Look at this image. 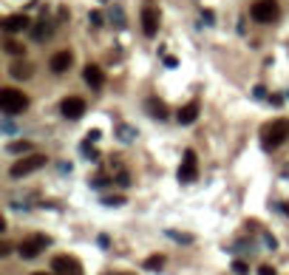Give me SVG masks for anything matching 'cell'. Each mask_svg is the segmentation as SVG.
I'll return each mask as SVG.
<instances>
[{"mask_svg": "<svg viewBox=\"0 0 289 275\" xmlns=\"http://www.w3.org/2000/svg\"><path fill=\"white\" fill-rule=\"evenodd\" d=\"M142 29L147 37H153V34L159 32V12L156 9H150V6L142 9Z\"/></svg>", "mask_w": 289, "mask_h": 275, "instance_id": "8fae6325", "label": "cell"}, {"mask_svg": "<svg viewBox=\"0 0 289 275\" xmlns=\"http://www.w3.org/2000/svg\"><path fill=\"white\" fill-rule=\"evenodd\" d=\"M32 275H57V273H32Z\"/></svg>", "mask_w": 289, "mask_h": 275, "instance_id": "484cf974", "label": "cell"}, {"mask_svg": "<svg viewBox=\"0 0 289 275\" xmlns=\"http://www.w3.org/2000/svg\"><path fill=\"white\" fill-rule=\"evenodd\" d=\"M147 111L153 113L156 119H164V116H167V105L159 102V99H147Z\"/></svg>", "mask_w": 289, "mask_h": 275, "instance_id": "2e32d148", "label": "cell"}, {"mask_svg": "<svg viewBox=\"0 0 289 275\" xmlns=\"http://www.w3.org/2000/svg\"><path fill=\"white\" fill-rule=\"evenodd\" d=\"M71 65H74V54H71V51H57V54L48 60V68H51L54 74H65Z\"/></svg>", "mask_w": 289, "mask_h": 275, "instance_id": "30bf717a", "label": "cell"}, {"mask_svg": "<svg viewBox=\"0 0 289 275\" xmlns=\"http://www.w3.org/2000/svg\"><path fill=\"white\" fill-rule=\"evenodd\" d=\"M60 111H63L65 119H80L82 113H85V99L82 97H65L63 105H60Z\"/></svg>", "mask_w": 289, "mask_h": 275, "instance_id": "ba28073f", "label": "cell"}, {"mask_svg": "<svg viewBox=\"0 0 289 275\" xmlns=\"http://www.w3.org/2000/svg\"><path fill=\"white\" fill-rule=\"evenodd\" d=\"M144 267H147V270H162V267H164V258H162V256H150V258L144 261Z\"/></svg>", "mask_w": 289, "mask_h": 275, "instance_id": "e0dca14e", "label": "cell"}, {"mask_svg": "<svg viewBox=\"0 0 289 275\" xmlns=\"http://www.w3.org/2000/svg\"><path fill=\"white\" fill-rule=\"evenodd\" d=\"M91 23H94V26H99V23H102V15H99V12H94V15H91Z\"/></svg>", "mask_w": 289, "mask_h": 275, "instance_id": "d4e9b609", "label": "cell"}, {"mask_svg": "<svg viewBox=\"0 0 289 275\" xmlns=\"http://www.w3.org/2000/svg\"><path fill=\"white\" fill-rule=\"evenodd\" d=\"M9 150H15V153H29V150H32V142H26V139H23V142H12Z\"/></svg>", "mask_w": 289, "mask_h": 275, "instance_id": "ac0fdd59", "label": "cell"}, {"mask_svg": "<svg viewBox=\"0 0 289 275\" xmlns=\"http://www.w3.org/2000/svg\"><path fill=\"white\" fill-rule=\"evenodd\" d=\"M51 267H54V273H57V275H82L80 261L71 258V256H57Z\"/></svg>", "mask_w": 289, "mask_h": 275, "instance_id": "52a82bcc", "label": "cell"}, {"mask_svg": "<svg viewBox=\"0 0 289 275\" xmlns=\"http://www.w3.org/2000/svg\"><path fill=\"white\" fill-rule=\"evenodd\" d=\"M6 51H9V54H23V46H20V43H15V40H6Z\"/></svg>", "mask_w": 289, "mask_h": 275, "instance_id": "44dd1931", "label": "cell"}, {"mask_svg": "<svg viewBox=\"0 0 289 275\" xmlns=\"http://www.w3.org/2000/svg\"><path fill=\"white\" fill-rule=\"evenodd\" d=\"M233 273H238V275H247V273H250V267H247L244 261H235V264H233Z\"/></svg>", "mask_w": 289, "mask_h": 275, "instance_id": "7402d4cb", "label": "cell"}, {"mask_svg": "<svg viewBox=\"0 0 289 275\" xmlns=\"http://www.w3.org/2000/svg\"><path fill=\"white\" fill-rule=\"evenodd\" d=\"M26 29H32L29 15H9L3 20V32L6 34H17V32H26Z\"/></svg>", "mask_w": 289, "mask_h": 275, "instance_id": "9c48e42d", "label": "cell"}, {"mask_svg": "<svg viewBox=\"0 0 289 275\" xmlns=\"http://www.w3.org/2000/svg\"><path fill=\"white\" fill-rule=\"evenodd\" d=\"M122 275H128V273H122Z\"/></svg>", "mask_w": 289, "mask_h": 275, "instance_id": "4316f807", "label": "cell"}, {"mask_svg": "<svg viewBox=\"0 0 289 275\" xmlns=\"http://www.w3.org/2000/svg\"><path fill=\"white\" fill-rule=\"evenodd\" d=\"M9 250H12V244H9V241H3V244H0V256H6Z\"/></svg>", "mask_w": 289, "mask_h": 275, "instance_id": "cb8c5ba5", "label": "cell"}, {"mask_svg": "<svg viewBox=\"0 0 289 275\" xmlns=\"http://www.w3.org/2000/svg\"><path fill=\"white\" fill-rule=\"evenodd\" d=\"M9 71H12V77H15V80H29L34 68L29 63H12V68H9Z\"/></svg>", "mask_w": 289, "mask_h": 275, "instance_id": "9a60e30c", "label": "cell"}, {"mask_svg": "<svg viewBox=\"0 0 289 275\" xmlns=\"http://www.w3.org/2000/svg\"><path fill=\"white\" fill-rule=\"evenodd\" d=\"M48 244H51L48 236H32V238H26V241L17 244V253H20V258H37Z\"/></svg>", "mask_w": 289, "mask_h": 275, "instance_id": "5b68a950", "label": "cell"}, {"mask_svg": "<svg viewBox=\"0 0 289 275\" xmlns=\"http://www.w3.org/2000/svg\"><path fill=\"white\" fill-rule=\"evenodd\" d=\"M278 3L275 0H255L253 3V9H250V15H253V20H258V23H275L278 20Z\"/></svg>", "mask_w": 289, "mask_h": 275, "instance_id": "277c9868", "label": "cell"}, {"mask_svg": "<svg viewBox=\"0 0 289 275\" xmlns=\"http://www.w3.org/2000/svg\"><path fill=\"white\" fill-rule=\"evenodd\" d=\"M82 77H85V82H88V85H91V88H102V85H105V74H102V68H99V65H85V71H82Z\"/></svg>", "mask_w": 289, "mask_h": 275, "instance_id": "7c38bea8", "label": "cell"}, {"mask_svg": "<svg viewBox=\"0 0 289 275\" xmlns=\"http://www.w3.org/2000/svg\"><path fill=\"white\" fill-rule=\"evenodd\" d=\"M116 133H119V136H122V142H130V139H133V136H136V130H130L128 125H119V128H116Z\"/></svg>", "mask_w": 289, "mask_h": 275, "instance_id": "d6986e66", "label": "cell"}, {"mask_svg": "<svg viewBox=\"0 0 289 275\" xmlns=\"http://www.w3.org/2000/svg\"><path fill=\"white\" fill-rule=\"evenodd\" d=\"M289 139V119H275L272 125L261 128V142L264 147H281Z\"/></svg>", "mask_w": 289, "mask_h": 275, "instance_id": "6da1fadb", "label": "cell"}, {"mask_svg": "<svg viewBox=\"0 0 289 275\" xmlns=\"http://www.w3.org/2000/svg\"><path fill=\"white\" fill-rule=\"evenodd\" d=\"M102 204H108V207H113V204H125V196H105Z\"/></svg>", "mask_w": 289, "mask_h": 275, "instance_id": "ffe728a7", "label": "cell"}, {"mask_svg": "<svg viewBox=\"0 0 289 275\" xmlns=\"http://www.w3.org/2000/svg\"><path fill=\"white\" fill-rule=\"evenodd\" d=\"M199 176V159L193 150H184V159H181V167H179V182H193Z\"/></svg>", "mask_w": 289, "mask_h": 275, "instance_id": "8992f818", "label": "cell"}, {"mask_svg": "<svg viewBox=\"0 0 289 275\" xmlns=\"http://www.w3.org/2000/svg\"><path fill=\"white\" fill-rule=\"evenodd\" d=\"M199 119V102H187L184 108H179V122L181 125H193Z\"/></svg>", "mask_w": 289, "mask_h": 275, "instance_id": "4fadbf2b", "label": "cell"}, {"mask_svg": "<svg viewBox=\"0 0 289 275\" xmlns=\"http://www.w3.org/2000/svg\"><path fill=\"white\" fill-rule=\"evenodd\" d=\"M258 275H275V270L270 264H264V267H258Z\"/></svg>", "mask_w": 289, "mask_h": 275, "instance_id": "603a6c76", "label": "cell"}, {"mask_svg": "<svg viewBox=\"0 0 289 275\" xmlns=\"http://www.w3.org/2000/svg\"><path fill=\"white\" fill-rule=\"evenodd\" d=\"M43 165H46V156H43V153H29V156H23L20 162H15L9 167V176L23 179V176H29V173H34L37 167H43Z\"/></svg>", "mask_w": 289, "mask_h": 275, "instance_id": "3957f363", "label": "cell"}, {"mask_svg": "<svg viewBox=\"0 0 289 275\" xmlns=\"http://www.w3.org/2000/svg\"><path fill=\"white\" fill-rule=\"evenodd\" d=\"M51 32H54V26H51V23H46V20H40V23H34L32 37L37 40V43H43V40H48V37H51Z\"/></svg>", "mask_w": 289, "mask_h": 275, "instance_id": "5bb4252c", "label": "cell"}, {"mask_svg": "<svg viewBox=\"0 0 289 275\" xmlns=\"http://www.w3.org/2000/svg\"><path fill=\"white\" fill-rule=\"evenodd\" d=\"M0 108H3V113H9V116L23 113L29 108V97L23 91H17V88H3L0 91Z\"/></svg>", "mask_w": 289, "mask_h": 275, "instance_id": "7a4b0ae2", "label": "cell"}]
</instances>
